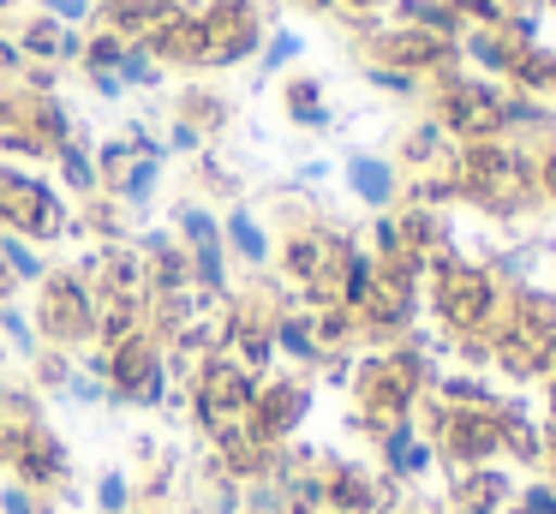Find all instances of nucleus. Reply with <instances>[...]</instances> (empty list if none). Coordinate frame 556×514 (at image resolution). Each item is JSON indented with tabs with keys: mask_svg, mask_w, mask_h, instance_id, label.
I'll list each match as a JSON object with an SVG mask.
<instances>
[{
	"mask_svg": "<svg viewBox=\"0 0 556 514\" xmlns=\"http://www.w3.org/2000/svg\"><path fill=\"white\" fill-rule=\"evenodd\" d=\"M7 425V418H0ZM0 473L37 497H61L73 485V442L42 418V425H7V466Z\"/></svg>",
	"mask_w": 556,
	"mask_h": 514,
	"instance_id": "f257e3e1",
	"label": "nucleus"
},
{
	"mask_svg": "<svg viewBox=\"0 0 556 514\" xmlns=\"http://www.w3.org/2000/svg\"><path fill=\"white\" fill-rule=\"evenodd\" d=\"M37 335H49V347H78L97 335V305L73 275H42V311H37Z\"/></svg>",
	"mask_w": 556,
	"mask_h": 514,
	"instance_id": "f03ea898",
	"label": "nucleus"
},
{
	"mask_svg": "<svg viewBox=\"0 0 556 514\" xmlns=\"http://www.w3.org/2000/svg\"><path fill=\"white\" fill-rule=\"evenodd\" d=\"M305 413H312V394H305L300 383H288V377H257V394H252V413H245V430H252L257 442H269V449H281V442L300 430Z\"/></svg>",
	"mask_w": 556,
	"mask_h": 514,
	"instance_id": "7ed1b4c3",
	"label": "nucleus"
},
{
	"mask_svg": "<svg viewBox=\"0 0 556 514\" xmlns=\"http://www.w3.org/2000/svg\"><path fill=\"white\" fill-rule=\"evenodd\" d=\"M90 509L97 514H138V478L132 466L109 461L97 478H90Z\"/></svg>",
	"mask_w": 556,
	"mask_h": 514,
	"instance_id": "20e7f679",
	"label": "nucleus"
},
{
	"mask_svg": "<svg viewBox=\"0 0 556 514\" xmlns=\"http://www.w3.org/2000/svg\"><path fill=\"white\" fill-rule=\"evenodd\" d=\"M383 461H389V473H401V478H419L425 466H431V449L419 442V430H407V425H389V430H383Z\"/></svg>",
	"mask_w": 556,
	"mask_h": 514,
	"instance_id": "39448f33",
	"label": "nucleus"
},
{
	"mask_svg": "<svg viewBox=\"0 0 556 514\" xmlns=\"http://www.w3.org/2000/svg\"><path fill=\"white\" fill-rule=\"evenodd\" d=\"M348 186L359 191L365 203H389V191H395V167L377 162V155H353V162H348Z\"/></svg>",
	"mask_w": 556,
	"mask_h": 514,
	"instance_id": "423d86ee",
	"label": "nucleus"
},
{
	"mask_svg": "<svg viewBox=\"0 0 556 514\" xmlns=\"http://www.w3.org/2000/svg\"><path fill=\"white\" fill-rule=\"evenodd\" d=\"M222 239H228L245 263H264L269 258V234H264V222H257L252 210H233L228 222H222Z\"/></svg>",
	"mask_w": 556,
	"mask_h": 514,
	"instance_id": "0eeeda50",
	"label": "nucleus"
},
{
	"mask_svg": "<svg viewBox=\"0 0 556 514\" xmlns=\"http://www.w3.org/2000/svg\"><path fill=\"white\" fill-rule=\"evenodd\" d=\"M156 179H162V155H156V150H144V155H138V162L121 174V186H114V191H121L126 203H144L150 191H156Z\"/></svg>",
	"mask_w": 556,
	"mask_h": 514,
	"instance_id": "6e6552de",
	"label": "nucleus"
},
{
	"mask_svg": "<svg viewBox=\"0 0 556 514\" xmlns=\"http://www.w3.org/2000/svg\"><path fill=\"white\" fill-rule=\"evenodd\" d=\"M0 263H7V275H13V281H42V275H49V269H42V258H37V251H30V239H0Z\"/></svg>",
	"mask_w": 556,
	"mask_h": 514,
	"instance_id": "1a4fd4ad",
	"label": "nucleus"
},
{
	"mask_svg": "<svg viewBox=\"0 0 556 514\" xmlns=\"http://www.w3.org/2000/svg\"><path fill=\"white\" fill-rule=\"evenodd\" d=\"M73 359L61 353V347H49V353H37L30 359V377H37V389H66V377H73Z\"/></svg>",
	"mask_w": 556,
	"mask_h": 514,
	"instance_id": "9d476101",
	"label": "nucleus"
},
{
	"mask_svg": "<svg viewBox=\"0 0 556 514\" xmlns=\"http://www.w3.org/2000/svg\"><path fill=\"white\" fill-rule=\"evenodd\" d=\"M0 514H61L54 509V497H37V490H25V485H0Z\"/></svg>",
	"mask_w": 556,
	"mask_h": 514,
	"instance_id": "9b49d317",
	"label": "nucleus"
},
{
	"mask_svg": "<svg viewBox=\"0 0 556 514\" xmlns=\"http://www.w3.org/2000/svg\"><path fill=\"white\" fill-rule=\"evenodd\" d=\"M61 174H66V186H73V191L97 186V162L85 155V143H66V150H61Z\"/></svg>",
	"mask_w": 556,
	"mask_h": 514,
	"instance_id": "f8f14e48",
	"label": "nucleus"
},
{
	"mask_svg": "<svg viewBox=\"0 0 556 514\" xmlns=\"http://www.w3.org/2000/svg\"><path fill=\"white\" fill-rule=\"evenodd\" d=\"M66 401H78V406H109V383L97 377V371H73V377H66Z\"/></svg>",
	"mask_w": 556,
	"mask_h": 514,
	"instance_id": "ddd939ff",
	"label": "nucleus"
},
{
	"mask_svg": "<svg viewBox=\"0 0 556 514\" xmlns=\"http://www.w3.org/2000/svg\"><path fill=\"white\" fill-rule=\"evenodd\" d=\"M288 108H293V120H324V102H317V84H288Z\"/></svg>",
	"mask_w": 556,
	"mask_h": 514,
	"instance_id": "4468645a",
	"label": "nucleus"
},
{
	"mask_svg": "<svg viewBox=\"0 0 556 514\" xmlns=\"http://www.w3.org/2000/svg\"><path fill=\"white\" fill-rule=\"evenodd\" d=\"M49 7V18L54 24H78V18H90V0H42Z\"/></svg>",
	"mask_w": 556,
	"mask_h": 514,
	"instance_id": "2eb2a0df",
	"label": "nucleus"
},
{
	"mask_svg": "<svg viewBox=\"0 0 556 514\" xmlns=\"http://www.w3.org/2000/svg\"><path fill=\"white\" fill-rule=\"evenodd\" d=\"M293 54H300V36H288V30H281V36H276V42H269V54H264V66H281V60H293Z\"/></svg>",
	"mask_w": 556,
	"mask_h": 514,
	"instance_id": "dca6fc26",
	"label": "nucleus"
},
{
	"mask_svg": "<svg viewBox=\"0 0 556 514\" xmlns=\"http://www.w3.org/2000/svg\"><path fill=\"white\" fill-rule=\"evenodd\" d=\"M7 394H13V383H7V371H0V413H7Z\"/></svg>",
	"mask_w": 556,
	"mask_h": 514,
	"instance_id": "f3484780",
	"label": "nucleus"
},
{
	"mask_svg": "<svg viewBox=\"0 0 556 514\" xmlns=\"http://www.w3.org/2000/svg\"><path fill=\"white\" fill-rule=\"evenodd\" d=\"M0 466H7V425H0Z\"/></svg>",
	"mask_w": 556,
	"mask_h": 514,
	"instance_id": "a211bd4d",
	"label": "nucleus"
},
{
	"mask_svg": "<svg viewBox=\"0 0 556 514\" xmlns=\"http://www.w3.org/2000/svg\"><path fill=\"white\" fill-rule=\"evenodd\" d=\"M0 120H7V96H0Z\"/></svg>",
	"mask_w": 556,
	"mask_h": 514,
	"instance_id": "6ab92c4d",
	"label": "nucleus"
},
{
	"mask_svg": "<svg viewBox=\"0 0 556 514\" xmlns=\"http://www.w3.org/2000/svg\"><path fill=\"white\" fill-rule=\"evenodd\" d=\"M353 7H377V0H353Z\"/></svg>",
	"mask_w": 556,
	"mask_h": 514,
	"instance_id": "aec40b11",
	"label": "nucleus"
}]
</instances>
